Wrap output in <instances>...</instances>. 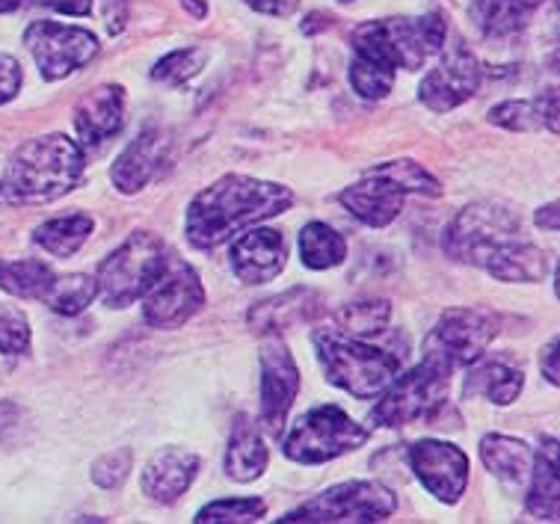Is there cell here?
Listing matches in <instances>:
<instances>
[{
  "mask_svg": "<svg viewBox=\"0 0 560 524\" xmlns=\"http://www.w3.org/2000/svg\"><path fill=\"white\" fill-rule=\"evenodd\" d=\"M451 373L439 364L421 359V364L398 373L392 383L377 394V406L371 409V421L377 427H409V423L433 421L448 400Z\"/></svg>",
  "mask_w": 560,
  "mask_h": 524,
  "instance_id": "cell-7",
  "label": "cell"
},
{
  "mask_svg": "<svg viewBox=\"0 0 560 524\" xmlns=\"http://www.w3.org/2000/svg\"><path fill=\"white\" fill-rule=\"evenodd\" d=\"M92 232H95V220L90 213H66V217L42 222L33 232V243L54 258H72L83 243L90 241Z\"/></svg>",
  "mask_w": 560,
  "mask_h": 524,
  "instance_id": "cell-28",
  "label": "cell"
},
{
  "mask_svg": "<svg viewBox=\"0 0 560 524\" xmlns=\"http://www.w3.org/2000/svg\"><path fill=\"white\" fill-rule=\"evenodd\" d=\"M296 246H300V261L306 264L308 270H332L347 258V241L326 222L303 225Z\"/></svg>",
  "mask_w": 560,
  "mask_h": 524,
  "instance_id": "cell-29",
  "label": "cell"
},
{
  "mask_svg": "<svg viewBox=\"0 0 560 524\" xmlns=\"http://www.w3.org/2000/svg\"><path fill=\"white\" fill-rule=\"evenodd\" d=\"M182 7L194 12L196 19H205V15H208V3H202V0H182Z\"/></svg>",
  "mask_w": 560,
  "mask_h": 524,
  "instance_id": "cell-46",
  "label": "cell"
},
{
  "mask_svg": "<svg viewBox=\"0 0 560 524\" xmlns=\"http://www.w3.org/2000/svg\"><path fill=\"white\" fill-rule=\"evenodd\" d=\"M371 439V430L353 421L338 406H315L306 415H300L285 435L282 451L291 463L320 465L329 459L357 451Z\"/></svg>",
  "mask_w": 560,
  "mask_h": 524,
  "instance_id": "cell-9",
  "label": "cell"
},
{
  "mask_svg": "<svg viewBox=\"0 0 560 524\" xmlns=\"http://www.w3.org/2000/svg\"><path fill=\"white\" fill-rule=\"evenodd\" d=\"M320 312H324L320 293L308 291V288H291L279 296H270L265 303L253 305L246 314V323L258 335H282L291 326L315 321Z\"/></svg>",
  "mask_w": 560,
  "mask_h": 524,
  "instance_id": "cell-21",
  "label": "cell"
},
{
  "mask_svg": "<svg viewBox=\"0 0 560 524\" xmlns=\"http://www.w3.org/2000/svg\"><path fill=\"white\" fill-rule=\"evenodd\" d=\"M368 172H374L380 178L392 182L398 190L407 193V196L409 193H418V196H442V184H439L421 163L409 161V158L377 163V166H371Z\"/></svg>",
  "mask_w": 560,
  "mask_h": 524,
  "instance_id": "cell-33",
  "label": "cell"
},
{
  "mask_svg": "<svg viewBox=\"0 0 560 524\" xmlns=\"http://www.w3.org/2000/svg\"><path fill=\"white\" fill-rule=\"evenodd\" d=\"M350 86H353L359 98L380 102L395 90V69L365 60V57H353V62H350Z\"/></svg>",
  "mask_w": 560,
  "mask_h": 524,
  "instance_id": "cell-35",
  "label": "cell"
},
{
  "mask_svg": "<svg viewBox=\"0 0 560 524\" xmlns=\"http://www.w3.org/2000/svg\"><path fill=\"white\" fill-rule=\"evenodd\" d=\"M392 321V305L388 300H362V303H350L338 312V329L357 338L368 335H383Z\"/></svg>",
  "mask_w": 560,
  "mask_h": 524,
  "instance_id": "cell-32",
  "label": "cell"
},
{
  "mask_svg": "<svg viewBox=\"0 0 560 524\" xmlns=\"http://www.w3.org/2000/svg\"><path fill=\"white\" fill-rule=\"evenodd\" d=\"M483 270L499 282H542L549 276V258L537 243L516 237L508 246H501L499 253L483 264Z\"/></svg>",
  "mask_w": 560,
  "mask_h": 524,
  "instance_id": "cell-26",
  "label": "cell"
},
{
  "mask_svg": "<svg viewBox=\"0 0 560 524\" xmlns=\"http://www.w3.org/2000/svg\"><path fill=\"white\" fill-rule=\"evenodd\" d=\"M296 394H300V368L294 356L279 335H267L261 341V409H258V423L265 427V433L282 435Z\"/></svg>",
  "mask_w": 560,
  "mask_h": 524,
  "instance_id": "cell-13",
  "label": "cell"
},
{
  "mask_svg": "<svg viewBox=\"0 0 560 524\" xmlns=\"http://www.w3.org/2000/svg\"><path fill=\"white\" fill-rule=\"evenodd\" d=\"M15 421H19V406L10 404V400H3V404H0V442H3V435L15 427Z\"/></svg>",
  "mask_w": 560,
  "mask_h": 524,
  "instance_id": "cell-45",
  "label": "cell"
},
{
  "mask_svg": "<svg viewBox=\"0 0 560 524\" xmlns=\"http://www.w3.org/2000/svg\"><path fill=\"white\" fill-rule=\"evenodd\" d=\"M267 504L261 498H220L202 506L194 522L199 524H253L265 519Z\"/></svg>",
  "mask_w": 560,
  "mask_h": 524,
  "instance_id": "cell-34",
  "label": "cell"
},
{
  "mask_svg": "<svg viewBox=\"0 0 560 524\" xmlns=\"http://www.w3.org/2000/svg\"><path fill=\"white\" fill-rule=\"evenodd\" d=\"M489 121L504 128V131H537V128H542L540 98H537V102H530V98H513V102L495 104V107L489 110Z\"/></svg>",
  "mask_w": 560,
  "mask_h": 524,
  "instance_id": "cell-37",
  "label": "cell"
},
{
  "mask_svg": "<svg viewBox=\"0 0 560 524\" xmlns=\"http://www.w3.org/2000/svg\"><path fill=\"white\" fill-rule=\"evenodd\" d=\"M542 0H471V19L487 36H513L540 10Z\"/></svg>",
  "mask_w": 560,
  "mask_h": 524,
  "instance_id": "cell-27",
  "label": "cell"
},
{
  "mask_svg": "<svg viewBox=\"0 0 560 524\" xmlns=\"http://www.w3.org/2000/svg\"><path fill=\"white\" fill-rule=\"evenodd\" d=\"M131 465H133L131 447L110 451V454L98 456V459L92 463V480H95V486H102V489H119V486L128 480Z\"/></svg>",
  "mask_w": 560,
  "mask_h": 524,
  "instance_id": "cell-39",
  "label": "cell"
},
{
  "mask_svg": "<svg viewBox=\"0 0 560 524\" xmlns=\"http://www.w3.org/2000/svg\"><path fill=\"white\" fill-rule=\"evenodd\" d=\"M24 45L39 66L42 78L51 83L90 66L98 54L95 33L60 21H33L24 31Z\"/></svg>",
  "mask_w": 560,
  "mask_h": 524,
  "instance_id": "cell-12",
  "label": "cell"
},
{
  "mask_svg": "<svg viewBox=\"0 0 560 524\" xmlns=\"http://www.w3.org/2000/svg\"><path fill=\"white\" fill-rule=\"evenodd\" d=\"M466 383H463V397H480L495 406H510L525 388V376L520 368H513L499 359H478L466 368Z\"/></svg>",
  "mask_w": 560,
  "mask_h": 524,
  "instance_id": "cell-25",
  "label": "cell"
},
{
  "mask_svg": "<svg viewBox=\"0 0 560 524\" xmlns=\"http://www.w3.org/2000/svg\"><path fill=\"white\" fill-rule=\"evenodd\" d=\"M439 54L442 57H439L436 66L418 83V98L428 110L448 113L469 102L471 95L480 90L483 69H480L478 57L463 45H451Z\"/></svg>",
  "mask_w": 560,
  "mask_h": 524,
  "instance_id": "cell-14",
  "label": "cell"
},
{
  "mask_svg": "<svg viewBox=\"0 0 560 524\" xmlns=\"http://www.w3.org/2000/svg\"><path fill=\"white\" fill-rule=\"evenodd\" d=\"M31 350V323L21 308L0 303V353L21 356Z\"/></svg>",
  "mask_w": 560,
  "mask_h": 524,
  "instance_id": "cell-38",
  "label": "cell"
},
{
  "mask_svg": "<svg viewBox=\"0 0 560 524\" xmlns=\"http://www.w3.org/2000/svg\"><path fill=\"white\" fill-rule=\"evenodd\" d=\"M312 341L326 380L357 400H374L400 373V356L388 353L383 347H371L357 335H347L341 329H317Z\"/></svg>",
  "mask_w": 560,
  "mask_h": 524,
  "instance_id": "cell-3",
  "label": "cell"
},
{
  "mask_svg": "<svg viewBox=\"0 0 560 524\" xmlns=\"http://www.w3.org/2000/svg\"><path fill=\"white\" fill-rule=\"evenodd\" d=\"M398 510V498L377 480H350L329 486L326 492L308 498L306 504L285 513L282 524H362L386 522Z\"/></svg>",
  "mask_w": 560,
  "mask_h": 524,
  "instance_id": "cell-8",
  "label": "cell"
},
{
  "mask_svg": "<svg viewBox=\"0 0 560 524\" xmlns=\"http://www.w3.org/2000/svg\"><path fill=\"white\" fill-rule=\"evenodd\" d=\"M166 243L152 232H133L125 243H119L95 272L98 296L107 308H128L143 293L152 288V282L161 276L166 264Z\"/></svg>",
  "mask_w": 560,
  "mask_h": 524,
  "instance_id": "cell-5",
  "label": "cell"
},
{
  "mask_svg": "<svg viewBox=\"0 0 560 524\" xmlns=\"http://www.w3.org/2000/svg\"><path fill=\"white\" fill-rule=\"evenodd\" d=\"M341 3H353V0H341Z\"/></svg>",
  "mask_w": 560,
  "mask_h": 524,
  "instance_id": "cell-48",
  "label": "cell"
},
{
  "mask_svg": "<svg viewBox=\"0 0 560 524\" xmlns=\"http://www.w3.org/2000/svg\"><path fill=\"white\" fill-rule=\"evenodd\" d=\"M353 54L374 60L388 69L418 71L424 62L445 48V19L421 15V19H377L359 24L350 36Z\"/></svg>",
  "mask_w": 560,
  "mask_h": 524,
  "instance_id": "cell-4",
  "label": "cell"
},
{
  "mask_svg": "<svg viewBox=\"0 0 560 524\" xmlns=\"http://www.w3.org/2000/svg\"><path fill=\"white\" fill-rule=\"evenodd\" d=\"M528 498L525 510L537 522H558L560 513V477H558V442L546 439L534 454L528 474Z\"/></svg>",
  "mask_w": 560,
  "mask_h": 524,
  "instance_id": "cell-22",
  "label": "cell"
},
{
  "mask_svg": "<svg viewBox=\"0 0 560 524\" xmlns=\"http://www.w3.org/2000/svg\"><path fill=\"white\" fill-rule=\"evenodd\" d=\"M516 237H522L520 213L499 199H480V202L466 205L451 220L442 237V249L454 261L483 267L501 246H508Z\"/></svg>",
  "mask_w": 560,
  "mask_h": 524,
  "instance_id": "cell-6",
  "label": "cell"
},
{
  "mask_svg": "<svg viewBox=\"0 0 560 524\" xmlns=\"http://www.w3.org/2000/svg\"><path fill=\"white\" fill-rule=\"evenodd\" d=\"M74 131L81 137V145H102L122 131L125 125V90L119 83H102L86 92L74 107Z\"/></svg>",
  "mask_w": 560,
  "mask_h": 524,
  "instance_id": "cell-19",
  "label": "cell"
},
{
  "mask_svg": "<svg viewBox=\"0 0 560 524\" xmlns=\"http://www.w3.org/2000/svg\"><path fill=\"white\" fill-rule=\"evenodd\" d=\"M27 3H33V0H0V12H15Z\"/></svg>",
  "mask_w": 560,
  "mask_h": 524,
  "instance_id": "cell-47",
  "label": "cell"
},
{
  "mask_svg": "<svg viewBox=\"0 0 560 524\" xmlns=\"http://www.w3.org/2000/svg\"><path fill=\"white\" fill-rule=\"evenodd\" d=\"M98 300V284L86 272H69V276H54L48 291L42 293V303L62 317L83 314Z\"/></svg>",
  "mask_w": 560,
  "mask_h": 524,
  "instance_id": "cell-30",
  "label": "cell"
},
{
  "mask_svg": "<svg viewBox=\"0 0 560 524\" xmlns=\"http://www.w3.org/2000/svg\"><path fill=\"white\" fill-rule=\"evenodd\" d=\"M499 314L489 308H448L424 338V359L448 373L483 359L499 338Z\"/></svg>",
  "mask_w": 560,
  "mask_h": 524,
  "instance_id": "cell-10",
  "label": "cell"
},
{
  "mask_svg": "<svg viewBox=\"0 0 560 524\" xmlns=\"http://www.w3.org/2000/svg\"><path fill=\"white\" fill-rule=\"evenodd\" d=\"M409 465L421 486L442 504H457L469 486V456L457 444L421 439L409 447Z\"/></svg>",
  "mask_w": 560,
  "mask_h": 524,
  "instance_id": "cell-15",
  "label": "cell"
},
{
  "mask_svg": "<svg viewBox=\"0 0 560 524\" xmlns=\"http://www.w3.org/2000/svg\"><path fill=\"white\" fill-rule=\"evenodd\" d=\"M404 199H407V193L368 170L362 182L350 184L338 193V202L345 205L353 220H359L368 229H386L388 222L398 220L400 211H404Z\"/></svg>",
  "mask_w": 560,
  "mask_h": 524,
  "instance_id": "cell-18",
  "label": "cell"
},
{
  "mask_svg": "<svg viewBox=\"0 0 560 524\" xmlns=\"http://www.w3.org/2000/svg\"><path fill=\"white\" fill-rule=\"evenodd\" d=\"M244 3L261 15H276V19H288L300 7V0H244Z\"/></svg>",
  "mask_w": 560,
  "mask_h": 524,
  "instance_id": "cell-41",
  "label": "cell"
},
{
  "mask_svg": "<svg viewBox=\"0 0 560 524\" xmlns=\"http://www.w3.org/2000/svg\"><path fill=\"white\" fill-rule=\"evenodd\" d=\"M288 243L285 234L267 229V225H249L229 246V267L244 284L273 282L285 270Z\"/></svg>",
  "mask_w": 560,
  "mask_h": 524,
  "instance_id": "cell-16",
  "label": "cell"
},
{
  "mask_svg": "<svg viewBox=\"0 0 560 524\" xmlns=\"http://www.w3.org/2000/svg\"><path fill=\"white\" fill-rule=\"evenodd\" d=\"M170 154H173V140L170 133H163L161 128H149L133 142L125 145V152L116 158L110 170L113 187L125 196L140 193L145 184H152L154 178H161L163 170L170 166Z\"/></svg>",
  "mask_w": 560,
  "mask_h": 524,
  "instance_id": "cell-17",
  "label": "cell"
},
{
  "mask_svg": "<svg viewBox=\"0 0 560 524\" xmlns=\"http://www.w3.org/2000/svg\"><path fill=\"white\" fill-rule=\"evenodd\" d=\"M537 229H542V232H558L560 229V211H558V202H549L546 208H540L537 211Z\"/></svg>",
  "mask_w": 560,
  "mask_h": 524,
  "instance_id": "cell-44",
  "label": "cell"
},
{
  "mask_svg": "<svg viewBox=\"0 0 560 524\" xmlns=\"http://www.w3.org/2000/svg\"><path fill=\"white\" fill-rule=\"evenodd\" d=\"M33 3L62 12V15H78V19H86L92 12V0H33Z\"/></svg>",
  "mask_w": 560,
  "mask_h": 524,
  "instance_id": "cell-42",
  "label": "cell"
},
{
  "mask_svg": "<svg viewBox=\"0 0 560 524\" xmlns=\"http://www.w3.org/2000/svg\"><path fill=\"white\" fill-rule=\"evenodd\" d=\"M205 60L208 57H205L202 48H178V51L166 54L154 62L152 78L163 86H184L205 69Z\"/></svg>",
  "mask_w": 560,
  "mask_h": 524,
  "instance_id": "cell-36",
  "label": "cell"
},
{
  "mask_svg": "<svg viewBox=\"0 0 560 524\" xmlns=\"http://www.w3.org/2000/svg\"><path fill=\"white\" fill-rule=\"evenodd\" d=\"M540 371L551 385H560V371H558V338H551L546 343V350L540 356Z\"/></svg>",
  "mask_w": 560,
  "mask_h": 524,
  "instance_id": "cell-43",
  "label": "cell"
},
{
  "mask_svg": "<svg viewBox=\"0 0 560 524\" xmlns=\"http://www.w3.org/2000/svg\"><path fill=\"white\" fill-rule=\"evenodd\" d=\"M480 459L487 465V471L508 489H525L530 465H534V451L522 439L492 433L480 439Z\"/></svg>",
  "mask_w": 560,
  "mask_h": 524,
  "instance_id": "cell-24",
  "label": "cell"
},
{
  "mask_svg": "<svg viewBox=\"0 0 560 524\" xmlns=\"http://www.w3.org/2000/svg\"><path fill=\"white\" fill-rule=\"evenodd\" d=\"M83 170L86 158L81 142L69 140L66 133H45L27 140L0 175V205L27 208L54 202L81 184Z\"/></svg>",
  "mask_w": 560,
  "mask_h": 524,
  "instance_id": "cell-2",
  "label": "cell"
},
{
  "mask_svg": "<svg viewBox=\"0 0 560 524\" xmlns=\"http://www.w3.org/2000/svg\"><path fill=\"white\" fill-rule=\"evenodd\" d=\"M21 83H24L21 62L10 54H0V104H10L21 92Z\"/></svg>",
  "mask_w": 560,
  "mask_h": 524,
  "instance_id": "cell-40",
  "label": "cell"
},
{
  "mask_svg": "<svg viewBox=\"0 0 560 524\" xmlns=\"http://www.w3.org/2000/svg\"><path fill=\"white\" fill-rule=\"evenodd\" d=\"M291 205L294 190L285 184L261 182L253 175H225L190 202L184 234L194 249L211 253L249 225L285 213Z\"/></svg>",
  "mask_w": 560,
  "mask_h": 524,
  "instance_id": "cell-1",
  "label": "cell"
},
{
  "mask_svg": "<svg viewBox=\"0 0 560 524\" xmlns=\"http://www.w3.org/2000/svg\"><path fill=\"white\" fill-rule=\"evenodd\" d=\"M199 474V456L187 447H163L143 468L140 486L154 504H175Z\"/></svg>",
  "mask_w": 560,
  "mask_h": 524,
  "instance_id": "cell-20",
  "label": "cell"
},
{
  "mask_svg": "<svg viewBox=\"0 0 560 524\" xmlns=\"http://www.w3.org/2000/svg\"><path fill=\"white\" fill-rule=\"evenodd\" d=\"M57 272L39 258H21V261H0V291L21 296V300H42Z\"/></svg>",
  "mask_w": 560,
  "mask_h": 524,
  "instance_id": "cell-31",
  "label": "cell"
},
{
  "mask_svg": "<svg viewBox=\"0 0 560 524\" xmlns=\"http://www.w3.org/2000/svg\"><path fill=\"white\" fill-rule=\"evenodd\" d=\"M208 293L199 272L178 255H166L161 276L143 293V321L152 329H178L205 308Z\"/></svg>",
  "mask_w": 560,
  "mask_h": 524,
  "instance_id": "cell-11",
  "label": "cell"
},
{
  "mask_svg": "<svg viewBox=\"0 0 560 524\" xmlns=\"http://www.w3.org/2000/svg\"><path fill=\"white\" fill-rule=\"evenodd\" d=\"M270 454L267 444L246 415H237L232 423V435H229V447H225V474L235 484H253L267 471Z\"/></svg>",
  "mask_w": 560,
  "mask_h": 524,
  "instance_id": "cell-23",
  "label": "cell"
}]
</instances>
